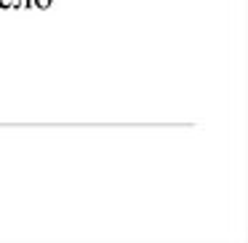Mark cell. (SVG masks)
Instances as JSON below:
<instances>
[{
  "instance_id": "1",
  "label": "cell",
  "mask_w": 248,
  "mask_h": 243,
  "mask_svg": "<svg viewBox=\"0 0 248 243\" xmlns=\"http://www.w3.org/2000/svg\"><path fill=\"white\" fill-rule=\"evenodd\" d=\"M35 3V8H38V11H46V8H51V3H54V0H32Z\"/></svg>"
},
{
  "instance_id": "2",
  "label": "cell",
  "mask_w": 248,
  "mask_h": 243,
  "mask_svg": "<svg viewBox=\"0 0 248 243\" xmlns=\"http://www.w3.org/2000/svg\"><path fill=\"white\" fill-rule=\"evenodd\" d=\"M0 8L8 11V8H16V0H0Z\"/></svg>"
}]
</instances>
